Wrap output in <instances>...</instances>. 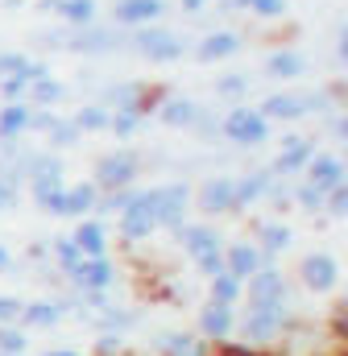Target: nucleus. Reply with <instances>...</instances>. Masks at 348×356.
Returning <instances> with one entry per match:
<instances>
[{
    "label": "nucleus",
    "instance_id": "4c0bfd02",
    "mask_svg": "<svg viewBox=\"0 0 348 356\" xmlns=\"http://www.w3.org/2000/svg\"><path fill=\"white\" fill-rule=\"evenodd\" d=\"M0 353L25 356V332H17L13 323H8V327H0Z\"/></svg>",
    "mask_w": 348,
    "mask_h": 356
},
{
    "label": "nucleus",
    "instance_id": "f3484780",
    "mask_svg": "<svg viewBox=\"0 0 348 356\" xmlns=\"http://www.w3.org/2000/svg\"><path fill=\"white\" fill-rule=\"evenodd\" d=\"M274 191H278V178L269 170H253V175L237 178V211L253 207L258 199H274Z\"/></svg>",
    "mask_w": 348,
    "mask_h": 356
},
{
    "label": "nucleus",
    "instance_id": "0eeeda50",
    "mask_svg": "<svg viewBox=\"0 0 348 356\" xmlns=\"http://www.w3.org/2000/svg\"><path fill=\"white\" fill-rule=\"evenodd\" d=\"M315 108H328V95L274 91V95H265V104H261L258 112L265 116V120H299V116H307V112H315Z\"/></svg>",
    "mask_w": 348,
    "mask_h": 356
},
{
    "label": "nucleus",
    "instance_id": "8fccbe9b",
    "mask_svg": "<svg viewBox=\"0 0 348 356\" xmlns=\"http://www.w3.org/2000/svg\"><path fill=\"white\" fill-rule=\"evenodd\" d=\"M42 356H79L75 348H50V353H42Z\"/></svg>",
    "mask_w": 348,
    "mask_h": 356
},
{
    "label": "nucleus",
    "instance_id": "39448f33",
    "mask_svg": "<svg viewBox=\"0 0 348 356\" xmlns=\"http://www.w3.org/2000/svg\"><path fill=\"white\" fill-rule=\"evenodd\" d=\"M220 133L232 141V145H245V149H253V145H261L265 137H269V120L261 116L258 108H232L224 120H220Z\"/></svg>",
    "mask_w": 348,
    "mask_h": 356
},
{
    "label": "nucleus",
    "instance_id": "5701e85b",
    "mask_svg": "<svg viewBox=\"0 0 348 356\" xmlns=\"http://www.w3.org/2000/svg\"><path fill=\"white\" fill-rule=\"evenodd\" d=\"M307 54L303 50H274L269 58H265V71L274 75V79H299V75H307Z\"/></svg>",
    "mask_w": 348,
    "mask_h": 356
},
{
    "label": "nucleus",
    "instance_id": "ea45409f",
    "mask_svg": "<svg viewBox=\"0 0 348 356\" xmlns=\"http://www.w3.org/2000/svg\"><path fill=\"white\" fill-rule=\"evenodd\" d=\"M249 91V75H224V79H216V95H245Z\"/></svg>",
    "mask_w": 348,
    "mask_h": 356
},
{
    "label": "nucleus",
    "instance_id": "393cba45",
    "mask_svg": "<svg viewBox=\"0 0 348 356\" xmlns=\"http://www.w3.org/2000/svg\"><path fill=\"white\" fill-rule=\"evenodd\" d=\"M95 13H100L95 0H58V17H63L71 29H87V25H95Z\"/></svg>",
    "mask_w": 348,
    "mask_h": 356
},
{
    "label": "nucleus",
    "instance_id": "a18cd8bd",
    "mask_svg": "<svg viewBox=\"0 0 348 356\" xmlns=\"http://www.w3.org/2000/svg\"><path fill=\"white\" fill-rule=\"evenodd\" d=\"M54 120H58L54 112H42V108L33 112V108H29V124H25V129H38V133H50V129H54Z\"/></svg>",
    "mask_w": 348,
    "mask_h": 356
},
{
    "label": "nucleus",
    "instance_id": "bb28decb",
    "mask_svg": "<svg viewBox=\"0 0 348 356\" xmlns=\"http://www.w3.org/2000/svg\"><path fill=\"white\" fill-rule=\"evenodd\" d=\"M162 356H207V348L199 344V336H187V332H174V336H162L158 340Z\"/></svg>",
    "mask_w": 348,
    "mask_h": 356
},
{
    "label": "nucleus",
    "instance_id": "c756f323",
    "mask_svg": "<svg viewBox=\"0 0 348 356\" xmlns=\"http://www.w3.org/2000/svg\"><path fill=\"white\" fill-rule=\"evenodd\" d=\"M261 245H265V253H282V249H290V228L286 224H278V220H261Z\"/></svg>",
    "mask_w": 348,
    "mask_h": 356
},
{
    "label": "nucleus",
    "instance_id": "dca6fc26",
    "mask_svg": "<svg viewBox=\"0 0 348 356\" xmlns=\"http://www.w3.org/2000/svg\"><path fill=\"white\" fill-rule=\"evenodd\" d=\"M84 294H104L112 282H116V269H112V261L108 257H100V261H84V266L75 269V273H67Z\"/></svg>",
    "mask_w": 348,
    "mask_h": 356
},
{
    "label": "nucleus",
    "instance_id": "aec40b11",
    "mask_svg": "<svg viewBox=\"0 0 348 356\" xmlns=\"http://www.w3.org/2000/svg\"><path fill=\"white\" fill-rule=\"evenodd\" d=\"M237 50H241V33L216 29V33H207V38L195 46V58H199V63H220V58H232Z\"/></svg>",
    "mask_w": 348,
    "mask_h": 356
},
{
    "label": "nucleus",
    "instance_id": "b1692460",
    "mask_svg": "<svg viewBox=\"0 0 348 356\" xmlns=\"http://www.w3.org/2000/svg\"><path fill=\"white\" fill-rule=\"evenodd\" d=\"M95 207V186L79 182V186H63V199H58V216H84Z\"/></svg>",
    "mask_w": 348,
    "mask_h": 356
},
{
    "label": "nucleus",
    "instance_id": "e433bc0d",
    "mask_svg": "<svg viewBox=\"0 0 348 356\" xmlns=\"http://www.w3.org/2000/svg\"><path fill=\"white\" fill-rule=\"evenodd\" d=\"M29 71V58L17 54V50H4L0 54V79H13V75H25Z\"/></svg>",
    "mask_w": 348,
    "mask_h": 356
},
{
    "label": "nucleus",
    "instance_id": "79ce46f5",
    "mask_svg": "<svg viewBox=\"0 0 348 356\" xmlns=\"http://www.w3.org/2000/svg\"><path fill=\"white\" fill-rule=\"evenodd\" d=\"M17 203V175H0V211Z\"/></svg>",
    "mask_w": 348,
    "mask_h": 356
},
{
    "label": "nucleus",
    "instance_id": "f704fd0d",
    "mask_svg": "<svg viewBox=\"0 0 348 356\" xmlns=\"http://www.w3.org/2000/svg\"><path fill=\"white\" fill-rule=\"evenodd\" d=\"M46 137H50V145H54V149H67V145H79V137H84V133L75 129V120H63V116H58V120H54V129H50Z\"/></svg>",
    "mask_w": 348,
    "mask_h": 356
},
{
    "label": "nucleus",
    "instance_id": "6ab92c4d",
    "mask_svg": "<svg viewBox=\"0 0 348 356\" xmlns=\"http://www.w3.org/2000/svg\"><path fill=\"white\" fill-rule=\"evenodd\" d=\"M75 249L84 253V261H100V257H108V232H104V220H84L79 228H75Z\"/></svg>",
    "mask_w": 348,
    "mask_h": 356
},
{
    "label": "nucleus",
    "instance_id": "72a5a7b5",
    "mask_svg": "<svg viewBox=\"0 0 348 356\" xmlns=\"http://www.w3.org/2000/svg\"><path fill=\"white\" fill-rule=\"evenodd\" d=\"M50 245H54V261L67 269V273H75V269L84 266V253L75 249V241H71V236H58V241H50Z\"/></svg>",
    "mask_w": 348,
    "mask_h": 356
},
{
    "label": "nucleus",
    "instance_id": "a211bd4d",
    "mask_svg": "<svg viewBox=\"0 0 348 356\" xmlns=\"http://www.w3.org/2000/svg\"><path fill=\"white\" fill-rule=\"evenodd\" d=\"M199 116H203V108H199L195 99H187V95H171V99H162V108H158V120H162L166 129H195Z\"/></svg>",
    "mask_w": 348,
    "mask_h": 356
},
{
    "label": "nucleus",
    "instance_id": "9d476101",
    "mask_svg": "<svg viewBox=\"0 0 348 356\" xmlns=\"http://www.w3.org/2000/svg\"><path fill=\"white\" fill-rule=\"evenodd\" d=\"M162 17H166V0H120L112 13V21L120 29H150Z\"/></svg>",
    "mask_w": 348,
    "mask_h": 356
},
{
    "label": "nucleus",
    "instance_id": "4468645a",
    "mask_svg": "<svg viewBox=\"0 0 348 356\" xmlns=\"http://www.w3.org/2000/svg\"><path fill=\"white\" fill-rule=\"evenodd\" d=\"M178 245H182L187 257H195V261L224 249V241H220V232H216L212 224H182V228H178Z\"/></svg>",
    "mask_w": 348,
    "mask_h": 356
},
{
    "label": "nucleus",
    "instance_id": "a19ab883",
    "mask_svg": "<svg viewBox=\"0 0 348 356\" xmlns=\"http://www.w3.org/2000/svg\"><path fill=\"white\" fill-rule=\"evenodd\" d=\"M345 207H348V186H336V191H328V195H324V211L345 216Z\"/></svg>",
    "mask_w": 348,
    "mask_h": 356
},
{
    "label": "nucleus",
    "instance_id": "9b49d317",
    "mask_svg": "<svg viewBox=\"0 0 348 356\" xmlns=\"http://www.w3.org/2000/svg\"><path fill=\"white\" fill-rule=\"evenodd\" d=\"M303 186H311L315 195H328V191L345 186V162L332 158V154H315L303 170Z\"/></svg>",
    "mask_w": 348,
    "mask_h": 356
},
{
    "label": "nucleus",
    "instance_id": "7ed1b4c3",
    "mask_svg": "<svg viewBox=\"0 0 348 356\" xmlns=\"http://www.w3.org/2000/svg\"><path fill=\"white\" fill-rule=\"evenodd\" d=\"M129 46L141 54V58H150V63H178L182 54H187V42L171 33V29H158V25H150V29H133L129 33Z\"/></svg>",
    "mask_w": 348,
    "mask_h": 356
},
{
    "label": "nucleus",
    "instance_id": "c85d7f7f",
    "mask_svg": "<svg viewBox=\"0 0 348 356\" xmlns=\"http://www.w3.org/2000/svg\"><path fill=\"white\" fill-rule=\"evenodd\" d=\"M25 124H29V108H25V104H8V108L0 112V141L21 137V133H25Z\"/></svg>",
    "mask_w": 348,
    "mask_h": 356
},
{
    "label": "nucleus",
    "instance_id": "cd10ccee",
    "mask_svg": "<svg viewBox=\"0 0 348 356\" xmlns=\"http://www.w3.org/2000/svg\"><path fill=\"white\" fill-rule=\"evenodd\" d=\"M71 120H75L79 133H104V129L112 124V112H108L104 104H87V108H79Z\"/></svg>",
    "mask_w": 348,
    "mask_h": 356
},
{
    "label": "nucleus",
    "instance_id": "49530a36",
    "mask_svg": "<svg viewBox=\"0 0 348 356\" xmlns=\"http://www.w3.org/2000/svg\"><path fill=\"white\" fill-rule=\"evenodd\" d=\"M294 199H299L307 211H319V207H324V195H315V191H311V186H303V182L294 186Z\"/></svg>",
    "mask_w": 348,
    "mask_h": 356
},
{
    "label": "nucleus",
    "instance_id": "412c9836",
    "mask_svg": "<svg viewBox=\"0 0 348 356\" xmlns=\"http://www.w3.org/2000/svg\"><path fill=\"white\" fill-rule=\"evenodd\" d=\"M232 327H237L232 307L207 302V307L199 311V336H207V340H228V336H232Z\"/></svg>",
    "mask_w": 348,
    "mask_h": 356
},
{
    "label": "nucleus",
    "instance_id": "f8f14e48",
    "mask_svg": "<svg viewBox=\"0 0 348 356\" xmlns=\"http://www.w3.org/2000/svg\"><path fill=\"white\" fill-rule=\"evenodd\" d=\"M199 207H203L207 216H228V211H237V178H228V175L207 178V182L199 186Z\"/></svg>",
    "mask_w": 348,
    "mask_h": 356
},
{
    "label": "nucleus",
    "instance_id": "20e7f679",
    "mask_svg": "<svg viewBox=\"0 0 348 356\" xmlns=\"http://www.w3.org/2000/svg\"><path fill=\"white\" fill-rule=\"evenodd\" d=\"M187 203H191V186H187V182L150 186V207H154L158 228H171V232H178V228H182V220H187Z\"/></svg>",
    "mask_w": 348,
    "mask_h": 356
},
{
    "label": "nucleus",
    "instance_id": "473e14b6",
    "mask_svg": "<svg viewBox=\"0 0 348 356\" xmlns=\"http://www.w3.org/2000/svg\"><path fill=\"white\" fill-rule=\"evenodd\" d=\"M237 8H249L261 21H282L286 17V0H232Z\"/></svg>",
    "mask_w": 348,
    "mask_h": 356
},
{
    "label": "nucleus",
    "instance_id": "c03bdc74",
    "mask_svg": "<svg viewBox=\"0 0 348 356\" xmlns=\"http://www.w3.org/2000/svg\"><path fill=\"white\" fill-rule=\"evenodd\" d=\"M13 319H21V302L13 294H0V327H8Z\"/></svg>",
    "mask_w": 348,
    "mask_h": 356
},
{
    "label": "nucleus",
    "instance_id": "de8ad7c7",
    "mask_svg": "<svg viewBox=\"0 0 348 356\" xmlns=\"http://www.w3.org/2000/svg\"><path fill=\"white\" fill-rule=\"evenodd\" d=\"M203 4H207V0H182V8H187V13H203Z\"/></svg>",
    "mask_w": 348,
    "mask_h": 356
},
{
    "label": "nucleus",
    "instance_id": "37998d69",
    "mask_svg": "<svg viewBox=\"0 0 348 356\" xmlns=\"http://www.w3.org/2000/svg\"><path fill=\"white\" fill-rule=\"evenodd\" d=\"M195 266H199L203 277H220V273H224V249H220V253H212V257H199Z\"/></svg>",
    "mask_w": 348,
    "mask_h": 356
},
{
    "label": "nucleus",
    "instance_id": "f257e3e1",
    "mask_svg": "<svg viewBox=\"0 0 348 356\" xmlns=\"http://www.w3.org/2000/svg\"><path fill=\"white\" fill-rule=\"evenodd\" d=\"M290 327V315H286V302H265V307H249V315H245V323H241V332H245V344H274L282 332Z\"/></svg>",
    "mask_w": 348,
    "mask_h": 356
},
{
    "label": "nucleus",
    "instance_id": "58836bf2",
    "mask_svg": "<svg viewBox=\"0 0 348 356\" xmlns=\"http://www.w3.org/2000/svg\"><path fill=\"white\" fill-rule=\"evenodd\" d=\"M129 199H133V191H108L104 199H95V207H91V211H100V216H104V211H125V207H129Z\"/></svg>",
    "mask_w": 348,
    "mask_h": 356
},
{
    "label": "nucleus",
    "instance_id": "f03ea898",
    "mask_svg": "<svg viewBox=\"0 0 348 356\" xmlns=\"http://www.w3.org/2000/svg\"><path fill=\"white\" fill-rule=\"evenodd\" d=\"M46 42H58L63 50L71 54H112L125 46V38L116 29H100V25H87V29H67V33H46Z\"/></svg>",
    "mask_w": 348,
    "mask_h": 356
},
{
    "label": "nucleus",
    "instance_id": "3c124183",
    "mask_svg": "<svg viewBox=\"0 0 348 356\" xmlns=\"http://www.w3.org/2000/svg\"><path fill=\"white\" fill-rule=\"evenodd\" d=\"M0 356H8V353H0Z\"/></svg>",
    "mask_w": 348,
    "mask_h": 356
},
{
    "label": "nucleus",
    "instance_id": "a878e982",
    "mask_svg": "<svg viewBox=\"0 0 348 356\" xmlns=\"http://www.w3.org/2000/svg\"><path fill=\"white\" fill-rule=\"evenodd\" d=\"M58 319H63L58 302H25L21 307V323H29V327H54Z\"/></svg>",
    "mask_w": 348,
    "mask_h": 356
},
{
    "label": "nucleus",
    "instance_id": "423d86ee",
    "mask_svg": "<svg viewBox=\"0 0 348 356\" xmlns=\"http://www.w3.org/2000/svg\"><path fill=\"white\" fill-rule=\"evenodd\" d=\"M137 170H141V158L133 149H116L95 162V182H100V191H133Z\"/></svg>",
    "mask_w": 348,
    "mask_h": 356
},
{
    "label": "nucleus",
    "instance_id": "2f4dec72",
    "mask_svg": "<svg viewBox=\"0 0 348 356\" xmlns=\"http://www.w3.org/2000/svg\"><path fill=\"white\" fill-rule=\"evenodd\" d=\"M241 294H245V286H241L237 277H228V273L212 277V302H220V307H237Z\"/></svg>",
    "mask_w": 348,
    "mask_h": 356
},
{
    "label": "nucleus",
    "instance_id": "4be33fe9",
    "mask_svg": "<svg viewBox=\"0 0 348 356\" xmlns=\"http://www.w3.org/2000/svg\"><path fill=\"white\" fill-rule=\"evenodd\" d=\"M249 298H253V307H265V302H282L286 298V282H282V273L269 266V269H258L253 277H249Z\"/></svg>",
    "mask_w": 348,
    "mask_h": 356
},
{
    "label": "nucleus",
    "instance_id": "ddd939ff",
    "mask_svg": "<svg viewBox=\"0 0 348 356\" xmlns=\"http://www.w3.org/2000/svg\"><path fill=\"white\" fill-rule=\"evenodd\" d=\"M258 269H265V253H261L258 245H249V241H232V245L224 249V273H228V277L245 282V277H253Z\"/></svg>",
    "mask_w": 348,
    "mask_h": 356
},
{
    "label": "nucleus",
    "instance_id": "7c9ffc66",
    "mask_svg": "<svg viewBox=\"0 0 348 356\" xmlns=\"http://www.w3.org/2000/svg\"><path fill=\"white\" fill-rule=\"evenodd\" d=\"M25 95H29L33 104H42V108H46V104H58V99L67 95V83H58V79H50V75H46V79H33Z\"/></svg>",
    "mask_w": 348,
    "mask_h": 356
},
{
    "label": "nucleus",
    "instance_id": "09e8293b",
    "mask_svg": "<svg viewBox=\"0 0 348 356\" xmlns=\"http://www.w3.org/2000/svg\"><path fill=\"white\" fill-rule=\"evenodd\" d=\"M8 266H13V253H8V249L0 245V269H8Z\"/></svg>",
    "mask_w": 348,
    "mask_h": 356
},
{
    "label": "nucleus",
    "instance_id": "1a4fd4ad",
    "mask_svg": "<svg viewBox=\"0 0 348 356\" xmlns=\"http://www.w3.org/2000/svg\"><path fill=\"white\" fill-rule=\"evenodd\" d=\"M299 277H303L307 290H315V294H332V290L340 286V266H336L332 253H311V257H303Z\"/></svg>",
    "mask_w": 348,
    "mask_h": 356
},
{
    "label": "nucleus",
    "instance_id": "2eb2a0df",
    "mask_svg": "<svg viewBox=\"0 0 348 356\" xmlns=\"http://www.w3.org/2000/svg\"><path fill=\"white\" fill-rule=\"evenodd\" d=\"M315 158V145L307 141V137H286L282 141V154H278V162H274V170L269 175H303L307 170V162Z\"/></svg>",
    "mask_w": 348,
    "mask_h": 356
},
{
    "label": "nucleus",
    "instance_id": "6e6552de",
    "mask_svg": "<svg viewBox=\"0 0 348 356\" xmlns=\"http://www.w3.org/2000/svg\"><path fill=\"white\" fill-rule=\"evenodd\" d=\"M158 232V220H154V207H150V191H133L129 207L120 211V236L133 245V241H145Z\"/></svg>",
    "mask_w": 348,
    "mask_h": 356
},
{
    "label": "nucleus",
    "instance_id": "c9c22d12",
    "mask_svg": "<svg viewBox=\"0 0 348 356\" xmlns=\"http://www.w3.org/2000/svg\"><path fill=\"white\" fill-rule=\"evenodd\" d=\"M108 129H112L120 141H129V137L141 129V112H129V108H125V112H112V124H108Z\"/></svg>",
    "mask_w": 348,
    "mask_h": 356
}]
</instances>
